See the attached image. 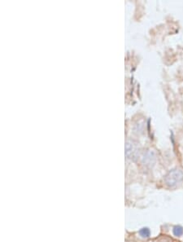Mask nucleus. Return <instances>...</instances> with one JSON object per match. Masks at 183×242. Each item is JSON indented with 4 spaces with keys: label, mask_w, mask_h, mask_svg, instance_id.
<instances>
[{
    "label": "nucleus",
    "mask_w": 183,
    "mask_h": 242,
    "mask_svg": "<svg viewBox=\"0 0 183 242\" xmlns=\"http://www.w3.org/2000/svg\"><path fill=\"white\" fill-rule=\"evenodd\" d=\"M156 162V156H155V153L151 151L147 152L146 153V155L144 156L143 158V164L146 165V166H148V167H152L154 164Z\"/></svg>",
    "instance_id": "f03ea898"
},
{
    "label": "nucleus",
    "mask_w": 183,
    "mask_h": 242,
    "mask_svg": "<svg viewBox=\"0 0 183 242\" xmlns=\"http://www.w3.org/2000/svg\"><path fill=\"white\" fill-rule=\"evenodd\" d=\"M183 172L180 169H173L166 174L164 176V183L167 186L174 187L182 181Z\"/></svg>",
    "instance_id": "f257e3e1"
},
{
    "label": "nucleus",
    "mask_w": 183,
    "mask_h": 242,
    "mask_svg": "<svg viewBox=\"0 0 183 242\" xmlns=\"http://www.w3.org/2000/svg\"><path fill=\"white\" fill-rule=\"evenodd\" d=\"M173 232L176 236H180L183 234V228L181 226H175L173 230Z\"/></svg>",
    "instance_id": "7ed1b4c3"
},
{
    "label": "nucleus",
    "mask_w": 183,
    "mask_h": 242,
    "mask_svg": "<svg viewBox=\"0 0 183 242\" xmlns=\"http://www.w3.org/2000/svg\"><path fill=\"white\" fill-rule=\"evenodd\" d=\"M139 234L143 236V237H146L147 238L150 236L151 235V232H150V229L147 228H143L139 231Z\"/></svg>",
    "instance_id": "20e7f679"
}]
</instances>
